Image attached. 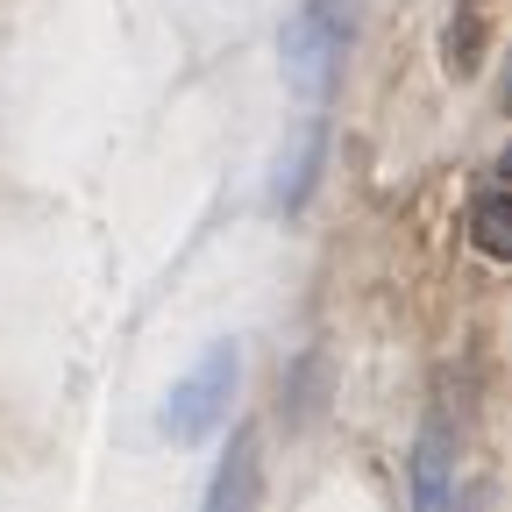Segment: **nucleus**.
I'll use <instances>...</instances> for the list:
<instances>
[{
    "label": "nucleus",
    "mask_w": 512,
    "mask_h": 512,
    "mask_svg": "<svg viewBox=\"0 0 512 512\" xmlns=\"http://www.w3.org/2000/svg\"><path fill=\"white\" fill-rule=\"evenodd\" d=\"M349 29H356V0H306V8L285 22L278 50H285V79L320 100L335 79H342V50H349Z\"/></svg>",
    "instance_id": "nucleus-1"
},
{
    "label": "nucleus",
    "mask_w": 512,
    "mask_h": 512,
    "mask_svg": "<svg viewBox=\"0 0 512 512\" xmlns=\"http://www.w3.org/2000/svg\"><path fill=\"white\" fill-rule=\"evenodd\" d=\"M235 370H242V356H235V342H214L200 363H192V377L171 392V406H164V434L171 441H200L221 413H228V392H235Z\"/></svg>",
    "instance_id": "nucleus-2"
},
{
    "label": "nucleus",
    "mask_w": 512,
    "mask_h": 512,
    "mask_svg": "<svg viewBox=\"0 0 512 512\" xmlns=\"http://www.w3.org/2000/svg\"><path fill=\"white\" fill-rule=\"evenodd\" d=\"M441 50H448V72H456V79H470V72H477L484 29H477V15H470V8H463V22H456V29H448V43H441Z\"/></svg>",
    "instance_id": "nucleus-6"
},
{
    "label": "nucleus",
    "mask_w": 512,
    "mask_h": 512,
    "mask_svg": "<svg viewBox=\"0 0 512 512\" xmlns=\"http://www.w3.org/2000/svg\"><path fill=\"white\" fill-rule=\"evenodd\" d=\"M448 498H456V491H448V448H441V434H427L420 441V505L441 512Z\"/></svg>",
    "instance_id": "nucleus-5"
},
{
    "label": "nucleus",
    "mask_w": 512,
    "mask_h": 512,
    "mask_svg": "<svg viewBox=\"0 0 512 512\" xmlns=\"http://www.w3.org/2000/svg\"><path fill=\"white\" fill-rule=\"evenodd\" d=\"M207 505H214V512H249V505H256V434H249V427L235 434V448H228V463H221Z\"/></svg>",
    "instance_id": "nucleus-3"
},
{
    "label": "nucleus",
    "mask_w": 512,
    "mask_h": 512,
    "mask_svg": "<svg viewBox=\"0 0 512 512\" xmlns=\"http://www.w3.org/2000/svg\"><path fill=\"white\" fill-rule=\"evenodd\" d=\"M470 235H477V249H484V256H512V207H505V178H491V185H484V200H477V214H470Z\"/></svg>",
    "instance_id": "nucleus-4"
}]
</instances>
